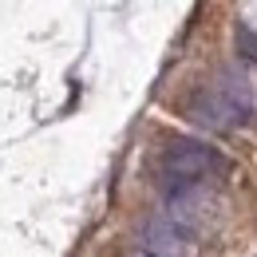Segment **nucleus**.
<instances>
[{
  "mask_svg": "<svg viewBox=\"0 0 257 257\" xmlns=\"http://www.w3.org/2000/svg\"><path fill=\"white\" fill-rule=\"evenodd\" d=\"M159 166H162V178L170 182V198H186L198 182L218 178V174L229 170V162H225L214 147L198 143V139H170V143L162 147Z\"/></svg>",
  "mask_w": 257,
  "mask_h": 257,
  "instance_id": "nucleus-2",
  "label": "nucleus"
},
{
  "mask_svg": "<svg viewBox=\"0 0 257 257\" xmlns=\"http://www.w3.org/2000/svg\"><path fill=\"white\" fill-rule=\"evenodd\" d=\"M186 245V233L174 222H151L147 225V249L155 257H178Z\"/></svg>",
  "mask_w": 257,
  "mask_h": 257,
  "instance_id": "nucleus-3",
  "label": "nucleus"
},
{
  "mask_svg": "<svg viewBox=\"0 0 257 257\" xmlns=\"http://www.w3.org/2000/svg\"><path fill=\"white\" fill-rule=\"evenodd\" d=\"M233 48H237L241 60L257 64V32L249 28V24H233Z\"/></svg>",
  "mask_w": 257,
  "mask_h": 257,
  "instance_id": "nucleus-4",
  "label": "nucleus"
},
{
  "mask_svg": "<svg viewBox=\"0 0 257 257\" xmlns=\"http://www.w3.org/2000/svg\"><path fill=\"white\" fill-rule=\"evenodd\" d=\"M253 115V91H249V79L245 75H233L222 71L218 83L194 91L190 99V119L206 131H229L237 123H245Z\"/></svg>",
  "mask_w": 257,
  "mask_h": 257,
  "instance_id": "nucleus-1",
  "label": "nucleus"
}]
</instances>
